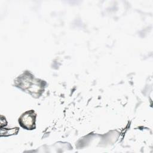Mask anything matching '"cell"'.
<instances>
[{"label": "cell", "instance_id": "1", "mask_svg": "<svg viewBox=\"0 0 153 153\" xmlns=\"http://www.w3.org/2000/svg\"><path fill=\"white\" fill-rule=\"evenodd\" d=\"M21 125L27 129H31L34 127L35 115L30 112H26L20 118Z\"/></svg>", "mask_w": 153, "mask_h": 153}]
</instances>
